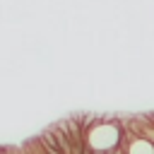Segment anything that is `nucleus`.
<instances>
[{
    "mask_svg": "<svg viewBox=\"0 0 154 154\" xmlns=\"http://www.w3.org/2000/svg\"><path fill=\"white\" fill-rule=\"evenodd\" d=\"M123 152L125 154H154V144L144 137H125Z\"/></svg>",
    "mask_w": 154,
    "mask_h": 154,
    "instance_id": "nucleus-1",
    "label": "nucleus"
},
{
    "mask_svg": "<svg viewBox=\"0 0 154 154\" xmlns=\"http://www.w3.org/2000/svg\"><path fill=\"white\" fill-rule=\"evenodd\" d=\"M48 130L53 132V137H55V142H58L60 152H63V154H72V142H70V137H67L65 120H58V123H55V125H51Z\"/></svg>",
    "mask_w": 154,
    "mask_h": 154,
    "instance_id": "nucleus-2",
    "label": "nucleus"
},
{
    "mask_svg": "<svg viewBox=\"0 0 154 154\" xmlns=\"http://www.w3.org/2000/svg\"><path fill=\"white\" fill-rule=\"evenodd\" d=\"M0 154H2V147H0Z\"/></svg>",
    "mask_w": 154,
    "mask_h": 154,
    "instance_id": "nucleus-3",
    "label": "nucleus"
}]
</instances>
